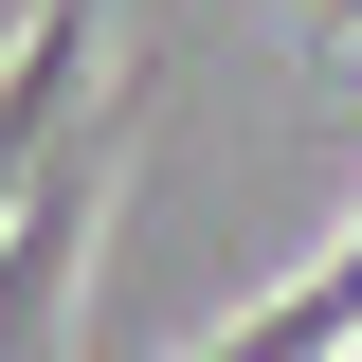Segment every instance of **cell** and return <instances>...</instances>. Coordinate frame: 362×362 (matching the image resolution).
<instances>
[{
    "instance_id": "6da1fadb",
    "label": "cell",
    "mask_w": 362,
    "mask_h": 362,
    "mask_svg": "<svg viewBox=\"0 0 362 362\" xmlns=\"http://www.w3.org/2000/svg\"><path fill=\"white\" fill-rule=\"evenodd\" d=\"M127 145H145V54H127L109 109L54 127V163L18 181V218H0V362L54 344V308H73V272H90V218H109V181H127Z\"/></svg>"
},
{
    "instance_id": "7a4b0ae2",
    "label": "cell",
    "mask_w": 362,
    "mask_h": 362,
    "mask_svg": "<svg viewBox=\"0 0 362 362\" xmlns=\"http://www.w3.org/2000/svg\"><path fill=\"white\" fill-rule=\"evenodd\" d=\"M90 37H109V0H37V37L0 54V218H18V181L54 163V127L90 109Z\"/></svg>"
}]
</instances>
